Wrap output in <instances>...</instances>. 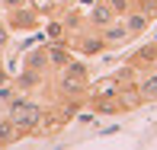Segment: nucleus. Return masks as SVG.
<instances>
[{
	"instance_id": "nucleus-1",
	"label": "nucleus",
	"mask_w": 157,
	"mask_h": 150,
	"mask_svg": "<svg viewBox=\"0 0 157 150\" xmlns=\"http://www.w3.org/2000/svg\"><path fill=\"white\" fill-rule=\"evenodd\" d=\"M87 86H90L87 64L71 58L58 70V93H61V99H87Z\"/></svg>"
},
{
	"instance_id": "nucleus-2",
	"label": "nucleus",
	"mask_w": 157,
	"mask_h": 150,
	"mask_svg": "<svg viewBox=\"0 0 157 150\" xmlns=\"http://www.w3.org/2000/svg\"><path fill=\"white\" fill-rule=\"evenodd\" d=\"M42 112H45V105L32 102V99H26V96H23V99H10V105H6V115L13 118L19 137H32V134L39 131Z\"/></svg>"
},
{
	"instance_id": "nucleus-3",
	"label": "nucleus",
	"mask_w": 157,
	"mask_h": 150,
	"mask_svg": "<svg viewBox=\"0 0 157 150\" xmlns=\"http://www.w3.org/2000/svg\"><path fill=\"white\" fill-rule=\"evenodd\" d=\"M64 45L74 51V58H96V54H103V51H109L106 48V42H103V35H99L93 26H80V29H74L67 35V42Z\"/></svg>"
},
{
	"instance_id": "nucleus-4",
	"label": "nucleus",
	"mask_w": 157,
	"mask_h": 150,
	"mask_svg": "<svg viewBox=\"0 0 157 150\" xmlns=\"http://www.w3.org/2000/svg\"><path fill=\"white\" fill-rule=\"evenodd\" d=\"M42 23H45V19H42L29 3L6 10V26H10V32H39Z\"/></svg>"
},
{
	"instance_id": "nucleus-5",
	"label": "nucleus",
	"mask_w": 157,
	"mask_h": 150,
	"mask_svg": "<svg viewBox=\"0 0 157 150\" xmlns=\"http://www.w3.org/2000/svg\"><path fill=\"white\" fill-rule=\"evenodd\" d=\"M99 35H103V42H106V48H122L132 42V32L125 29V19L122 16H116L112 23H106L103 29H96Z\"/></svg>"
},
{
	"instance_id": "nucleus-6",
	"label": "nucleus",
	"mask_w": 157,
	"mask_h": 150,
	"mask_svg": "<svg viewBox=\"0 0 157 150\" xmlns=\"http://www.w3.org/2000/svg\"><path fill=\"white\" fill-rule=\"evenodd\" d=\"M67 115H64V109L61 105H55V109H45L42 112V125H39V131H45L48 137H55V134H61L64 128H67Z\"/></svg>"
},
{
	"instance_id": "nucleus-7",
	"label": "nucleus",
	"mask_w": 157,
	"mask_h": 150,
	"mask_svg": "<svg viewBox=\"0 0 157 150\" xmlns=\"http://www.w3.org/2000/svg\"><path fill=\"white\" fill-rule=\"evenodd\" d=\"M119 77H99V80H90L87 86V102H93V99H106V96H116L119 93Z\"/></svg>"
},
{
	"instance_id": "nucleus-8",
	"label": "nucleus",
	"mask_w": 157,
	"mask_h": 150,
	"mask_svg": "<svg viewBox=\"0 0 157 150\" xmlns=\"http://www.w3.org/2000/svg\"><path fill=\"white\" fill-rule=\"evenodd\" d=\"M83 16H87V26L103 29L106 23H112V19H116V13L109 10V3H106V0H93V3L87 6V13H83Z\"/></svg>"
},
{
	"instance_id": "nucleus-9",
	"label": "nucleus",
	"mask_w": 157,
	"mask_h": 150,
	"mask_svg": "<svg viewBox=\"0 0 157 150\" xmlns=\"http://www.w3.org/2000/svg\"><path fill=\"white\" fill-rule=\"evenodd\" d=\"M128 64H132L138 74H144V70H151V67H157V45L154 42H147V45H141L138 51L128 58Z\"/></svg>"
},
{
	"instance_id": "nucleus-10",
	"label": "nucleus",
	"mask_w": 157,
	"mask_h": 150,
	"mask_svg": "<svg viewBox=\"0 0 157 150\" xmlns=\"http://www.w3.org/2000/svg\"><path fill=\"white\" fill-rule=\"evenodd\" d=\"M42 83H45V70H35V67H23L16 74V80H13V86L29 93V90H39Z\"/></svg>"
},
{
	"instance_id": "nucleus-11",
	"label": "nucleus",
	"mask_w": 157,
	"mask_h": 150,
	"mask_svg": "<svg viewBox=\"0 0 157 150\" xmlns=\"http://www.w3.org/2000/svg\"><path fill=\"white\" fill-rule=\"evenodd\" d=\"M135 86H138L141 99H144V105H147V102H157V67L144 70V74L135 80Z\"/></svg>"
},
{
	"instance_id": "nucleus-12",
	"label": "nucleus",
	"mask_w": 157,
	"mask_h": 150,
	"mask_svg": "<svg viewBox=\"0 0 157 150\" xmlns=\"http://www.w3.org/2000/svg\"><path fill=\"white\" fill-rule=\"evenodd\" d=\"M122 19H125V29L132 32V38H138V35H144L147 29H151V23H154V19L147 16V13H141V10H128V13H125Z\"/></svg>"
},
{
	"instance_id": "nucleus-13",
	"label": "nucleus",
	"mask_w": 157,
	"mask_h": 150,
	"mask_svg": "<svg viewBox=\"0 0 157 150\" xmlns=\"http://www.w3.org/2000/svg\"><path fill=\"white\" fill-rule=\"evenodd\" d=\"M45 48H48V67H55V70H61L64 64L74 58V51H71L64 42H48Z\"/></svg>"
},
{
	"instance_id": "nucleus-14",
	"label": "nucleus",
	"mask_w": 157,
	"mask_h": 150,
	"mask_svg": "<svg viewBox=\"0 0 157 150\" xmlns=\"http://www.w3.org/2000/svg\"><path fill=\"white\" fill-rule=\"evenodd\" d=\"M42 32L48 35V42H67V26H64V19L55 13V16H45V23H42Z\"/></svg>"
},
{
	"instance_id": "nucleus-15",
	"label": "nucleus",
	"mask_w": 157,
	"mask_h": 150,
	"mask_svg": "<svg viewBox=\"0 0 157 150\" xmlns=\"http://www.w3.org/2000/svg\"><path fill=\"white\" fill-rule=\"evenodd\" d=\"M87 105L96 112V115H122V112H125L119 93H116V96H106V99H93V102H87Z\"/></svg>"
},
{
	"instance_id": "nucleus-16",
	"label": "nucleus",
	"mask_w": 157,
	"mask_h": 150,
	"mask_svg": "<svg viewBox=\"0 0 157 150\" xmlns=\"http://www.w3.org/2000/svg\"><path fill=\"white\" fill-rule=\"evenodd\" d=\"M119 99H122L125 112H135L138 105H144V99H141V93H138V86H135V80H132V83H122V86H119Z\"/></svg>"
},
{
	"instance_id": "nucleus-17",
	"label": "nucleus",
	"mask_w": 157,
	"mask_h": 150,
	"mask_svg": "<svg viewBox=\"0 0 157 150\" xmlns=\"http://www.w3.org/2000/svg\"><path fill=\"white\" fill-rule=\"evenodd\" d=\"M23 67H35V70H45L48 74V48L42 45V48H35V51H29L23 58Z\"/></svg>"
},
{
	"instance_id": "nucleus-18",
	"label": "nucleus",
	"mask_w": 157,
	"mask_h": 150,
	"mask_svg": "<svg viewBox=\"0 0 157 150\" xmlns=\"http://www.w3.org/2000/svg\"><path fill=\"white\" fill-rule=\"evenodd\" d=\"M16 141H19L16 125H13L10 115H3V118H0V147H10V144H16Z\"/></svg>"
},
{
	"instance_id": "nucleus-19",
	"label": "nucleus",
	"mask_w": 157,
	"mask_h": 150,
	"mask_svg": "<svg viewBox=\"0 0 157 150\" xmlns=\"http://www.w3.org/2000/svg\"><path fill=\"white\" fill-rule=\"evenodd\" d=\"M26 3L32 6L35 13H39L42 19L45 16H55V13H58V3H55V0H26Z\"/></svg>"
},
{
	"instance_id": "nucleus-20",
	"label": "nucleus",
	"mask_w": 157,
	"mask_h": 150,
	"mask_svg": "<svg viewBox=\"0 0 157 150\" xmlns=\"http://www.w3.org/2000/svg\"><path fill=\"white\" fill-rule=\"evenodd\" d=\"M106 3H109V10L116 16H125L128 10H135V0H106Z\"/></svg>"
},
{
	"instance_id": "nucleus-21",
	"label": "nucleus",
	"mask_w": 157,
	"mask_h": 150,
	"mask_svg": "<svg viewBox=\"0 0 157 150\" xmlns=\"http://www.w3.org/2000/svg\"><path fill=\"white\" fill-rule=\"evenodd\" d=\"M135 10H141L151 19H157V0H135Z\"/></svg>"
},
{
	"instance_id": "nucleus-22",
	"label": "nucleus",
	"mask_w": 157,
	"mask_h": 150,
	"mask_svg": "<svg viewBox=\"0 0 157 150\" xmlns=\"http://www.w3.org/2000/svg\"><path fill=\"white\" fill-rule=\"evenodd\" d=\"M6 45H10V26H6V23H0V51H3Z\"/></svg>"
},
{
	"instance_id": "nucleus-23",
	"label": "nucleus",
	"mask_w": 157,
	"mask_h": 150,
	"mask_svg": "<svg viewBox=\"0 0 157 150\" xmlns=\"http://www.w3.org/2000/svg\"><path fill=\"white\" fill-rule=\"evenodd\" d=\"M0 3H3V10H13V6H23L26 0H0Z\"/></svg>"
},
{
	"instance_id": "nucleus-24",
	"label": "nucleus",
	"mask_w": 157,
	"mask_h": 150,
	"mask_svg": "<svg viewBox=\"0 0 157 150\" xmlns=\"http://www.w3.org/2000/svg\"><path fill=\"white\" fill-rule=\"evenodd\" d=\"M58 6H71V3H77V0H55Z\"/></svg>"
},
{
	"instance_id": "nucleus-25",
	"label": "nucleus",
	"mask_w": 157,
	"mask_h": 150,
	"mask_svg": "<svg viewBox=\"0 0 157 150\" xmlns=\"http://www.w3.org/2000/svg\"><path fill=\"white\" fill-rule=\"evenodd\" d=\"M0 83H6V70H3V64H0Z\"/></svg>"
},
{
	"instance_id": "nucleus-26",
	"label": "nucleus",
	"mask_w": 157,
	"mask_h": 150,
	"mask_svg": "<svg viewBox=\"0 0 157 150\" xmlns=\"http://www.w3.org/2000/svg\"><path fill=\"white\" fill-rule=\"evenodd\" d=\"M0 64H3V51H0Z\"/></svg>"
},
{
	"instance_id": "nucleus-27",
	"label": "nucleus",
	"mask_w": 157,
	"mask_h": 150,
	"mask_svg": "<svg viewBox=\"0 0 157 150\" xmlns=\"http://www.w3.org/2000/svg\"><path fill=\"white\" fill-rule=\"evenodd\" d=\"M0 13H3V3H0Z\"/></svg>"
},
{
	"instance_id": "nucleus-28",
	"label": "nucleus",
	"mask_w": 157,
	"mask_h": 150,
	"mask_svg": "<svg viewBox=\"0 0 157 150\" xmlns=\"http://www.w3.org/2000/svg\"><path fill=\"white\" fill-rule=\"evenodd\" d=\"M154 45H157V35H154Z\"/></svg>"
}]
</instances>
